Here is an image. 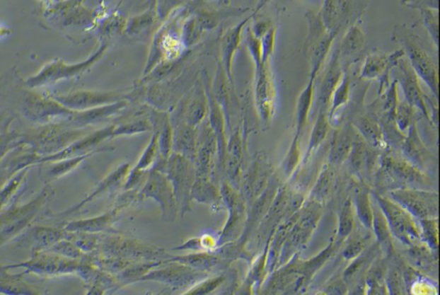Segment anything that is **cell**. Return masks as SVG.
Wrapping results in <instances>:
<instances>
[{"label":"cell","mask_w":440,"mask_h":295,"mask_svg":"<svg viewBox=\"0 0 440 295\" xmlns=\"http://www.w3.org/2000/svg\"><path fill=\"white\" fill-rule=\"evenodd\" d=\"M130 100H122L111 105L93 108V109L79 111L76 113V119L82 125H94L114 117L125 110L129 105Z\"/></svg>","instance_id":"obj_29"},{"label":"cell","mask_w":440,"mask_h":295,"mask_svg":"<svg viewBox=\"0 0 440 295\" xmlns=\"http://www.w3.org/2000/svg\"><path fill=\"white\" fill-rule=\"evenodd\" d=\"M413 109L414 108L406 101L398 103L395 110V123L402 133L409 130L412 122H414Z\"/></svg>","instance_id":"obj_47"},{"label":"cell","mask_w":440,"mask_h":295,"mask_svg":"<svg viewBox=\"0 0 440 295\" xmlns=\"http://www.w3.org/2000/svg\"><path fill=\"white\" fill-rule=\"evenodd\" d=\"M250 17L243 20L238 25H235L231 29L228 30L225 34H224L221 45H220V51H221V62L225 70L228 81L231 83V85L233 86V62L236 53L241 43L242 35L243 29H245L247 23L250 21Z\"/></svg>","instance_id":"obj_16"},{"label":"cell","mask_w":440,"mask_h":295,"mask_svg":"<svg viewBox=\"0 0 440 295\" xmlns=\"http://www.w3.org/2000/svg\"><path fill=\"white\" fill-rule=\"evenodd\" d=\"M208 114V99L204 83L198 82L183 107V121L198 129Z\"/></svg>","instance_id":"obj_17"},{"label":"cell","mask_w":440,"mask_h":295,"mask_svg":"<svg viewBox=\"0 0 440 295\" xmlns=\"http://www.w3.org/2000/svg\"><path fill=\"white\" fill-rule=\"evenodd\" d=\"M98 247L100 255L103 257L122 258L130 262L166 261L173 257L160 247L117 233L101 239Z\"/></svg>","instance_id":"obj_2"},{"label":"cell","mask_w":440,"mask_h":295,"mask_svg":"<svg viewBox=\"0 0 440 295\" xmlns=\"http://www.w3.org/2000/svg\"><path fill=\"white\" fill-rule=\"evenodd\" d=\"M203 83L205 86L208 99V122L213 129L218 143V166L220 170H224L226 158V122L221 107L215 100L211 91V82L207 74L203 76Z\"/></svg>","instance_id":"obj_12"},{"label":"cell","mask_w":440,"mask_h":295,"mask_svg":"<svg viewBox=\"0 0 440 295\" xmlns=\"http://www.w3.org/2000/svg\"><path fill=\"white\" fill-rule=\"evenodd\" d=\"M334 181V170L331 166H325L318 178L312 191V197L315 201H322L330 194Z\"/></svg>","instance_id":"obj_41"},{"label":"cell","mask_w":440,"mask_h":295,"mask_svg":"<svg viewBox=\"0 0 440 295\" xmlns=\"http://www.w3.org/2000/svg\"><path fill=\"white\" fill-rule=\"evenodd\" d=\"M354 218L352 202L347 201L343 205L339 216L338 238L340 241L346 239L353 232Z\"/></svg>","instance_id":"obj_42"},{"label":"cell","mask_w":440,"mask_h":295,"mask_svg":"<svg viewBox=\"0 0 440 295\" xmlns=\"http://www.w3.org/2000/svg\"><path fill=\"white\" fill-rule=\"evenodd\" d=\"M356 134L357 133L355 132L352 123H347L345 126L335 131L330 151L331 165H342L347 158H349Z\"/></svg>","instance_id":"obj_19"},{"label":"cell","mask_w":440,"mask_h":295,"mask_svg":"<svg viewBox=\"0 0 440 295\" xmlns=\"http://www.w3.org/2000/svg\"><path fill=\"white\" fill-rule=\"evenodd\" d=\"M192 201L212 207L223 204L221 195L216 182L209 178L196 177L191 190Z\"/></svg>","instance_id":"obj_26"},{"label":"cell","mask_w":440,"mask_h":295,"mask_svg":"<svg viewBox=\"0 0 440 295\" xmlns=\"http://www.w3.org/2000/svg\"><path fill=\"white\" fill-rule=\"evenodd\" d=\"M174 127V126H173ZM197 150V129L183 121L174 127L173 153L195 163Z\"/></svg>","instance_id":"obj_20"},{"label":"cell","mask_w":440,"mask_h":295,"mask_svg":"<svg viewBox=\"0 0 440 295\" xmlns=\"http://www.w3.org/2000/svg\"><path fill=\"white\" fill-rule=\"evenodd\" d=\"M121 213L122 211L115 207L109 212L98 215V216L71 222L66 226V229L71 233L81 232L100 234L111 229L114 223L118 220Z\"/></svg>","instance_id":"obj_21"},{"label":"cell","mask_w":440,"mask_h":295,"mask_svg":"<svg viewBox=\"0 0 440 295\" xmlns=\"http://www.w3.org/2000/svg\"><path fill=\"white\" fill-rule=\"evenodd\" d=\"M175 250H190L192 253H198V251H203L201 241L199 238H193L189 239L183 245L178 246L177 248L173 249Z\"/></svg>","instance_id":"obj_60"},{"label":"cell","mask_w":440,"mask_h":295,"mask_svg":"<svg viewBox=\"0 0 440 295\" xmlns=\"http://www.w3.org/2000/svg\"><path fill=\"white\" fill-rule=\"evenodd\" d=\"M267 2V0H260V2H259V4H258L257 8V10H255V13H257V11H258L260 9H261V8H262L264 5H265V4H266Z\"/></svg>","instance_id":"obj_64"},{"label":"cell","mask_w":440,"mask_h":295,"mask_svg":"<svg viewBox=\"0 0 440 295\" xmlns=\"http://www.w3.org/2000/svg\"><path fill=\"white\" fill-rule=\"evenodd\" d=\"M374 218L373 226L376 236L380 243H386L390 239V230L385 214L379 207H373Z\"/></svg>","instance_id":"obj_44"},{"label":"cell","mask_w":440,"mask_h":295,"mask_svg":"<svg viewBox=\"0 0 440 295\" xmlns=\"http://www.w3.org/2000/svg\"><path fill=\"white\" fill-rule=\"evenodd\" d=\"M335 245L333 244L330 245L325 250L322 251L321 253L318 255V257L312 258L311 260L305 262L302 266H300L303 276L306 277H311L314 274L315 271H318L321 267L325 264L332 254L335 251Z\"/></svg>","instance_id":"obj_46"},{"label":"cell","mask_w":440,"mask_h":295,"mask_svg":"<svg viewBox=\"0 0 440 295\" xmlns=\"http://www.w3.org/2000/svg\"><path fill=\"white\" fill-rule=\"evenodd\" d=\"M351 78L347 71H344L341 81L339 82L337 88L335 89L330 99V119L340 108L347 105L349 100L351 93Z\"/></svg>","instance_id":"obj_37"},{"label":"cell","mask_w":440,"mask_h":295,"mask_svg":"<svg viewBox=\"0 0 440 295\" xmlns=\"http://www.w3.org/2000/svg\"><path fill=\"white\" fill-rule=\"evenodd\" d=\"M395 69L398 71L395 81L401 86L403 93L405 95L406 102L410 106L417 108L429 119L425 96H424L421 85H419V77L412 69L407 58L405 59V55L398 59Z\"/></svg>","instance_id":"obj_11"},{"label":"cell","mask_w":440,"mask_h":295,"mask_svg":"<svg viewBox=\"0 0 440 295\" xmlns=\"http://www.w3.org/2000/svg\"><path fill=\"white\" fill-rule=\"evenodd\" d=\"M231 83L228 78L221 63L218 64L217 71L213 82L211 83V91L215 100L223 110L225 115L226 127H230V89Z\"/></svg>","instance_id":"obj_31"},{"label":"cell","mask_w":440,"mask_h":295,"mask_svg":"<svg viewBox=\"0 0 440 295\" xmlns=\"http://www.w3.org/2000/svg\"><path fill=\"white\" fill-rule=\"evenodd\" d=\"M422 226L423 229V235L427 241L428 245L434 249L438 248V227L435 224L434 220L428 219H422Z\"/></svg>","instance_id":"obj_53"},{"label":"cell","mask_w":440,"mask_h":295,"mask_svg":"<svg viewBox=\"0 0 440 295\" xmlns=\"http://www.w3.org/2000/svg\"><path fill=\"white\" fill-rule=\"evenodd\" d=\"M153 129L158 131L159 156L168 159L173 153L174 127L168 113L154 114Z\"/></svg>","instance_id":"obj_25"},{"label":"cell","mask_w":440,"mask_h":295,"mask_svg":"<svg viewBox=\"0 0 440 295\" xmlns=\"http://www.w3.org/2000/svg\"><path fill=\"white\" fill-rule=\"evenodd\" d=\"M375 149L368 145L359 134H356L349 154L352 169L359 175L371 169L376 161Z\"/></svg>","instance_id":"obj_24"},{"label":"cell","mask_w":440,"mask_h":295,"mask_svg":"<svg viewBox=\"0 0 440 295\" xmlns=\"http://www.w3.org/2000/svg\"><path fill=\"white\" fill-rule=\"evenodd\" d=\"M383 166L385 167L388 173L397 178L399 180L412 183H422L426 179L416 166H413V163L407 161H398L394 158L386 156L383 159Z\"/></svg>","instance_id":"obj_30"},{"label":"cell","mask_w":440,"mask_h":295,"mask_svg":"<svg viewBox=\"0 0 440 295\" xmlns=\"http://www.w3.org/2000/svg\"><path fill=\"white\" fill-rule=\"evenodd\" d=\"M131 170V166L129 163H124L120 165L117 168L108 175L106 178H104L101 183L97 186L91 194L88 197L86 200H83L80 204L74 207V210H77L80 207L86 205V203L94 200L95 198L102 195L103 194L111 192V191L117 190L123 187L124 183L126 182L127 175H129Z\"/></svg>","instance_id":"obj_23"},{"label":"cell","mask_w":440,"mask_h":295,"mask_svg":"<svg viewBox=\"0 0 440 295\" xmlns=\"http://www.w3.org/2000/svg\"><path fill=\"white\" fill-rule=\"evenodd\" d=\"M275 28L272 27L261 38L262 64L269 62V59L274 54L275 47Z\"/></svg>","instance_id":"obj_52"},{"label":"cell","mask_w":440,"mask_h":295,"mask_svg":"<svg viewBox=\"0 0 440 295\" xmlns=\"http://www.w3.org/2000/svg\"><path fill=\"white\" fill-rule=\"evenodd\" d=\"M157 11V10H156ZM155 8H149L146 13L135 16L127 23L126 32L130 37L143 33L154 25L156 16L158 15Z\"/></svg>","instance_id":"obj_38"},{"label":"cell","mask_w":440,"mask_h":295,"mask_svg":"<svg viewBox=\"0 0 440 295\" xmlns=\"http://www.w3.org/2000/svg\"><path fill=\"white\" fill-rule=\"evenodd\" d=\"M166 261H138L132 262L127 265L121 272L115 274V279L118 282L120 288L131 284V283L139 282L141 279L149 273L151 270L166 262Z\"/></svg>","instance_id":"obj_32"},{"label":"cell","mask_w":440,"mask_h":295,"mask_svg":"<svg viewBox=\"0 0 440 295\" xmlns=\"http://www.w3.org/2000/svg\"><path fill=\"white\" fill-rule=\"evenodd\" d=\"M158 0H147L146 5L149 8H156L157 6Z\"/></svg>","instance_id":"obj_63"},{"label":"cell","mask_w":440,"mask_h":295,"mask_svg":"<svg viewBox=\"0 0 440 295\" xmlns=\"http://www.w3.org/2000/svg\"><path fill=\"white\" fill-rule=\"evenodd\" d=\"M330 130V117L328 109L324 108H320L319 112L312 129L309 146L306 151L305 159L307 161L312 154L314 153L315 149H318L320 145L322 144L324 139H326L328 133Z\"/></svg>","instance_id":"obj_35"},{"label":"cell","mask_w":440,"mask_h":295,"mask_svg":"<svg viewBox=\"0 0 440 295\" xmlns=\"http://www.w3.org/2000/svg\"><path fill=\"white\" fill-rule=\"evenodd\" d=\"M402 281L397 272H391L389 278H388V285L391 290V294H395V290L398 294H402Z\"/></svg>","instance_id":"obj_61"},{"label":"cell","mask_w":440,"mask_h":295,"mask_svg":"<svg viewBox=\"0 0 440 295\" xmlns=\"http://www.w3.org/2000/svg\"><path fill=\"white\" fill-rule=\"evenodd\" d=\"M354 204L359 221L367 229H371L374 218L373 204L370 200L369 190L366 187L361 186L355 190Z\"/></svg>","instance_id":"obj_36"},{"label":"cell","mask_w":440,"mask_h":295,"mask_svg":"<svg viewBox=\"0 0 440 295\" xmlns=\"http://www.w3.org/2000/svg\"><path fill=\"white\" fill-rule=\"evenodd\" d=\"M354 129L359 131V134L364 139L368 145L375 149H385L386 141L383 137L381 126L373 118L359 117L353 122Z\"/></svg>","instance_id":"obj_28"},{"label":"cell","mask_w":440,"mask_h":295,"mask_svg":"<svg viewBox=\"0 0 440 295\" xmlns=\"http://www.w3.org/2000/svg\"><path fill=\"white\" fill-rule=\"evenodd\" d=\"M407 137L404 138L402 149L405 156L415 166L423 165L427 154V151L419 139L415 121L412 122Z\"/></svg>","instance_id":"obj_33"},{"label":"cell","mask_w":440,"mask_h":295,"mask_svg":"<svg viewBox=\"0 0 440 295\" xmlns=\"http://www.w3.org/2000/svg\"><path fill=\"white\" fill-rule=\"evenodd\" d=\"M159 156L158 149V131L154 129L150 142L144 150L141 158H139L137 163L134 166L135 169L141 170H150L153 168L154 163L157 161Z\"/></svg>","instance_id":"obj_39"},{"label":"cell","mask_w":440,"mask_h":295,"mask_svg":"<svg viewBox=\"0 0 440 295\" xmlns=\"http://www.w3.org/2000/svg\"><path fill=\"white\" fill-rule=\"evenodd\" d=\"M366 46V35L359 26H352L347 31L338 47L340 59L350 61L361 54Z\"/></svg>","instance_id":"obj_27"},{"label":"cell","mask_w":440,"mask_h":295,"mask_svg":"<svg viewBox=\"0 0 440 295\" xmlns=\"http://www.w3.org/2000/svg\"><path fill=\"white\" fill-rule=\"evenodd\" d=\"M203 251H214L218 249V239L213 234L204 233L199 237Z\"/></svg>","instance_id":"obj_59"},{"label":"cell","mask_w":440,"mask_h":295,"mask_svg":"<svg viewBox=\"0 0 440 295\" xmlns=\"http://www.w3.org/2000/svg\"><path fill=\"white\" fill-rule=\"evenodd\" d=\"M223 205L228 210V219L222 232L218 238V245L235 242L239 237L243 221H245V205L243 198L226 180L219 187Z\"/></svg>","instance_id":"obj_8"},{"label":"cell","mask_w":440,"mask_h":295,"mask_svg":"<svg viewBox=\"0 0 440 295\" xmlns=\"http://www.w3.org/2000/svg\"><path fill=\"white\" fill-rule=\"evenodd\" d=\"M139 201L153 199L161 207L166 221H174L179 214L173 188L166 173L151 169L145 183L138 194Z\"/></svg>","instance_id":"obj_6"},{"label":"cell","mask_w":440,"mask_h":295,"mask_svg":"<svg viewBox=\"0 0 440 295\" xmlns=\"http://www.w3.org/2000/svg\"><path fill=\"white\" fill-rule=\"evenodd\" d=\"M203 32L202 28L199 25L195 17L187 19V21L184 23L182 30V42L183 45L191 47L195 45L198 40L201 38Z\"/></svg>","instance_id":"obj_45"},{"label":"cell","mask_w":440,"mask_h":295,"mask_svg":"<svg viewBox=\"0 0 440 295\" xmlns=\"http://www.w3.org/2000/svg\"><path fill=\"white\" fill-rule=\"evenodd\" d=\"M392 40L403 47L404 54L407 57L412 69L422 79L436 98L439 96V73L437 66L423 49L419 39L414 32L406 25H398L395 28Z\"/></svg>","instance_id":"obj_1"},{"label":"cell","mask_w":440,"mask_h":295,"mask_svg":"<svg viewBox=\"0 0 440 295\" xmlns=\"http://www.w3.org/2000/svg\"><path fill=\"white\" fill-rule=\"evenodd\" d=\"M272 27L273 26L271 25V23H269V21H260L255 23V25L252 28L251 30L253 32L255 37L261 39L263 35L271 29Z\"/></svg>","instance_id":"obj_62"},{"label":"cell","mask_w":440,"mask_h":295,"mask_svg":"<svg viewBox=\"0 0 440 295\" xmlns=\"http://www.w3.org/2000/svg\"><path fill=\"white\" fill-rule=\"evenodd\" d=\"M299 139V135L295 134L293 141H291L290 149L288 151L285 163H284V167H285L287 174L293 173L299 165L300 159Z\"/></svg>","instance_id":"obj_51"},{"label":"cell","mask_w":440,"mask_h":295,"mask_svg":"<svg viewBox=\"0 0 440 295\" xmlns=\"http://www.w3.org/2000/svg\"><path fill=\"white\" fill-rule=\"evenodd\" d=\"M424 26H425L428 34L433 40L436 47H439V17L438 14H434V11L429 9L419 10Z\"/></svg>","instance_id":"obj_48"},{"label":"cell","mask_w":440,"mask_h":295,"mask_svg":"<svg viewBox=\"0 0 440 295\" xmlns=\"http://www.w3.org/2000/svg\"><path fill=\"white\" fill-rule=\"evenodd\" d=\"M376 198L380 209L385 214L391 233L395 237L407 245H413L415 241L421 238V233L415 224L413 215L390 199L381 195H376Z\"/></svg>","instance_id":"obj_7"},{"label":"cell","mask_w":440,"mask_h":295,"mask_svg":"<svg viewBox=\"0 0 440 295\" xmlns=\"http://www.w3.org/2000/svg\"><path fill=\"white\" fill-rule=\"evenodd\" d=\"M309 32L306 42V54L311 64L310 78L315 79L333 45L335 34L318 16L307 15Z\"/></svg>","instance_id":"obj_4"},{"label":"cell","mask_w":440,"mask_h":295,"mask_svg":"<svg viewBox=\"0 0 440 295\" xmlns=\"http://www.w3.org/2000/svg\"><path fill=\"white\" fill-rule=\"evenodd\" d=\"M315 79L310 78L307 86L299 94L296 108V119H297V127H296V134L301 135L303 129L306 125L308 117L312 102H313Z\"/></svg>","instance_id":"obj_34"},{"label":"cell","mask_w":440,"mask_h":295,"mask_svg":"<svg viewBox=\"0 0 440 295\" xmlns=\"http://www.w3.org/2000/svg\"><path fill=\"white\" fill-rule=\"evenodd\" d=\"M149 170L131 169L127 175L126 182L122 187L123 190H141L144 183H146Z\"/></svg>","instance_id":"obj_50"},{"label":"cell","mask_w":440,"mask_h":295,"mask_svg":"<svg viewBox=\"0 0 440 295\" xmlns=\"http://www.w3.org/2000/svg\"><path fill=\"white\" fill-rule=\"evenodd\" d=\"M170 260L181 262L202 272L211 274L227 269L231 261L220 257L215 251H198L184 256H173Z\"/></svg>","instance_id":"obj_15"},{"label":"cell","mask_w":440,"mask_h":295,"mask_svg":"<svg viewBox=\"0 0 440 295\" xmlns=\"http://www.w3.org/2000/svg\"><path fill=\"white\" fill-rule=\"evenodd\" d=\"M257 71L255 97L257 109L264 121H269L273 112L274 87L267 63L262 64Z\"/></svg>","instance_id":"obj_14"},{"label":"cell","mask_w":440,"mask_h":295,"mask_svg":"<svg viewBox=\"0 0 440 295\" xmlns=\"http://www.w3.org/2000/svg\"><path fill=\"white\" fill-rule=\"evenodd\" d=\"M59 253L70 258H79L81 256V251L73 243L62 242L56 246Z\"/></svg>","instance_id":"obj_57"},{"label":"cell","mask_w":440,"mask_h":295,"mask_svg":"<svg viewBox=\"0 0 440 295\" xmlns=\"http://www.w3.org/2000/svg\"><path fill=\"white\" fill-rule=\"evenodd\" d=\"M344 74L342 62L340 61L338 47L332 55L329 65L323 75L321 86H320L318 103L320 108L329 109L331 96L341 81Z\"/></svg>","instance_id":"obj_18"},{"label":"cell","mask_w":440,"mask_h":295,"mask_svg":"<svg viewBox=\"0 0 440 295\" xmlns=\"http://www.w3.org/2000/svg\"><path fill=\"white\" fill-rule=\"evenodd\" d=\"M226 274H221L219 276H214L212 277H207L203 279L202 281L192 287L191 289L187 290V292H184V294H210L214 292L224 284L226 282Z\"/></svg>","instance_id":"obj_43"},{"label":"cell","mask_w":440,"mask_h":295,"mask_svg":"<svg viewBox=\"0 0 440 295\" xmlns=\"http://www.w3.org/2000/svg\"><path fill=\"white\" fill-rule=\"evenodd\" d=\"M390 197L407 212L419 219L434 217L438 213V195L427 191L395 190Z\"/></svg>","instance_id":"obj_9"},{"label":"cell","mask_w":440,"mask_h":295,"mask_svg":"<svg viewBox=\"0 0 440 295\" xmlns=\"http://www.w3.org/2000/svg\"><path fill=\"white\" fill-rule=\"evenodd\" d=\"M207 277H209V274L169 259L157 268L151 270L139 282H156L166 285L170 289L189 290Z\"/></svg>","instance_id":"obj_5"},{"label":"cell","mask_w":440,"mask_h":295,"mask_svg":"<svg viewBox=\"0 0 440 295\" xmlns=\"http://www.w3.org/2000/svg\"><path fill=\"white\" fill-rule=\"evenodd\" d=\"M153 129V125L149 119L142 118L133 120L129 122L115 125L113 138L124 137V135H134L146 133Z\"/></svg>","instance_id":"obj_40"},{"label":"cell","mask_w":440,"mask_h":295,"mask_svg":"<svg viewBox=\"0 0 440 295\" xmlns=\"http://www.w3.org/2000/svg\"><path fill=\"white\" fill-rule=\"evenodd\" d=\"M187 0H158L157 13L160 18H165L172 11L186 3Z\"/></svg>","instance_id":"obj_54"},{"label":"cell","mask_w":440,"mask_h":295,"mask_svg":"<svg viewBox=\"0 0 440 295\" xmlns=\"http://www.w3.org/2000/svg\"><path fill=\"white\" fill-rule=\"evenodd\" d=\"M71 109L82 111L122 100H130V94L122 91H79L61 99Z\"/></svg>","instance_id":"obj_13"},{"label":"cell","mask_w":440,"mask_h":295,"mask_svg":"<svg viewBox=\"0 0 440 295\" xmlns=\"http://www.w3.org/2000/svg\"><path fill=\"white\" fill-rule=\"evenodd\" d=\"M37 234V239L41 245H47L51 244V243L57 241L61 236V233H58L56 231L42 229L40 230Z\"/></svg>","instance_id":"obj_58"},{"label":"cell","mask_w":440,"mask_h":295,"mask_svg":"<svg viewBox=\"0 0 440 295\" xmlns=\"http://www.w3.org/2000/svg\"><path fill=\"white\" fill-rule=\"evenodd\" d=\"M269 173V168L262 159L252 163L243 181V192L248 197L257 199L267 189Z\"/></svg>","instance_id":"obj_22"},{"label":"cell","mask_w":440,"mask_h":295,"mask_svg":"<svg viewBox=\"0 0 440 295\" xmlns=\"http://www.w3.org/2000/svg\"><path fill=\"white\" fill-rule=\"evenodd\" d=\"M246 45L248 50H249L252 59H253L255 63V70H257L262 65V42L261 39L255 37L250 28L247 30Z\"/></svg>","instance_id":"obj_49"},{"label":"cell","mask_w":440,"mask_h":295,"mask_svg":"<svg viewBox=\"0 0 440 295\" xmlns=\"http://www.w3.org/2000/svg\"><path fill=\"white\" fill-rule=\"evenodd\" d=\"M400 2L411 9L439 11V0H400Z\"/></svg>","instance_id":"obj_55"},{"label":"cell","mask_w":440,"mask_h":295,"mask_svg":"<svg viewBox=\"0 0 440 295\" xmlns=\"http://www.w3.org/2000/svg\"><path fill=\"white\" fill-rule=\"evenodd\" d=\"M364 249H365V245H364L362 241L356 239V241H352L347 246V248L344 250L343 257L347 260H353V259L358 258L363 253Z\"/></svg>","instance_id":"obj_56"},{"label":"cell","mask_w":440,"mask_h":295,"mask_svg":"<svg viewBox=\"0 0 440 295\" xmlns=\"http://www.w3.org/2000/svg\"><path fill=\"white\" fill-rule=\"evenodd\" d=\"M166 174L173 188L179 214L183 217L191 210V190L196 178L195 163L181 154L172 153L167 161Z\"/></svg>","instance_id":"obj_3"},{"label":"cell","mask_w":440,"mask_h":295,"mask_svg":"<svg viewBox=\"0 0 440 295\" xmlns=\"http://www.w3.org/2000/svg\"><path fill=\"white\" fill-rule=\"evenodd\" d=\"M402 50L394 52L393 54H385L381 52H374L368 54L363 63L361 70V78L364 81H377L379 79L380 93L385 91L390 86V74L393 70L398 59L404 57Z\"/></svg>","instance_id":"obj_10"}]
</instances>
